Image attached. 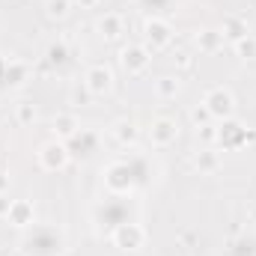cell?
Returning a JSON list of instances; mask_svg holds the SVG:
<instances>
[{"label": "cell", "instance_id": "6da1fadb", "mask_svg": "<svg viewBox=\"0 0 256 256\" xmlns=\"http://www.w3.org/2000/svg\"><path fill=\"white\" fill-rule=\"evenodd\" d=\"M24 256H60L63 254V232L54 226H36L24 238Z\"/></svg>", "mask_w": 256, "mask_h": 256}, {"label": "cell", "instance_id": "7a4b0ae2", "mask_svg": "<svg viewBox=\"0 0 256 256\" xmlns=\"http://www.w3.org/2000/svg\"><path fill=\"white\" fill-rule=\"evenodd\" d=\"M110 242H114L120 250H126V254H137V250L146 244V230H143L140 224L122 220L120 226L110 230Z\"/></svg>", "mask_w": 256, "mask_h": 256}, {"label": "cell", "instance_id": "3957f363", "mask_svg": "<svg viewBox=\"0 0 256 256\" xmlns=\"http://www.w3.org/2000/svg\"><path fill=\"white\" fill-rule=\"evenodd\" d=\"M143 39H146V48H149V51H164V48H170V42H173V27H170V21H167V18H158V15L146 18V21H143Z\"/></svg>", "mask_w": 256, "mask_h": 256}, {"label": "cell", "instance_id": "277c9868", "mask_svg": "<svg viewBox=\"0 0 256 256\" xmlns=\"http://www.w3.org/2000/svg\"><path fill=\"white\" fill-rule=\"evenodd\" d=\"M202 104L208 108V114L214 116V120H232V114H236V96L226 90V86H212L206 96H202Z\"/></svg>", "mask_w": 256, "mask_h": 256}, {"label": "cell", "instance_id": "5b68a950", "mask_svg": "<svg viewBox=\"0 0 256 256\" xmlns=\"http://www.w3.org/2000/svg\"><path fill=\"white\" fill-rule=\"evenodd\" d=\"M68 158H72V152H68V146H66L63 140H48V143H45V146H39V152H36L39 167H42V170H48V173L66 170Z\"/></svg>", "mask_w": 256, "mask_h": 256}, {"label": "cell", "instance_id": "8992f818", "mask_svg": "<svg viewBox=\"0 0 256 256\" xmlns=\"http://www.w3.org/2000/svg\"><path fill=\"white\" fill-rule=\"evenodd\" d=\"M80 84L86 86V92H90L92 98H102V96H108V92L114 90V72H110V66L96 63L84 72V80H80Z\"/></svg>", "mask_w": 256, "mask_h": 256}, {"label": "cell", "instance_id": "52a82bcc", "mask_svg": "<svg viewBox=\"0 0 256 256\" xmlns=\"http://www.w3.org/2000/svg\"><path fill=\"white\" fill-rule=\"evenodd\" d=\"M254 140H256V131H248L242 122L226 120V122H224V128H218V143H220L224 149H238V146L254 143Z\"/></svg>", "mask_w": 256, "mask_h": 256}, {"label": "cell", "instance_id": "ba28073f", "mask_svg": "<svg viewBox=\"0 0 256 256\" xmlns=\"http://www.w3.org/2000/svg\"><path fill=\"white\" fill-rule=\"evenodd\" d=\"M120 63H122V68L128 74H143L152 66V51L146 45H128L120 54Z\"/></svg>", "mask_w": 256, "mask_h": 256}, {"label": "cell", "instance_id": "9c48e42d", "mask_svg": "<svg viewBox=\"0 0 256 256\" xmlns=\"http://www.w3.org/2000/svg\"><path fill=\"white\" fill-rule=\"evenodd\" d=\"M149 140H152V146H158V149L176 143V140H179V122L170 120V116L152 120V126H149Z\"/></svg>", "mask_w": 256, "mask_h": 256}, {"label": "cell", "instance_id": "30bf717a", "mask_svg": "<svg viewBox=\"0 0 256 256\" xmlns=\"http://www.w3.org/2000/svg\"><path fill=\"white\" fill-rule=\"evenodd\" d=\"M96 30L104 42H116L122 33H126V18L120 12H104L98 21H96Z\"/></svg>", "mask_w": 256, "mask_h": 256}, {"label": "cell", "instance_id": "8fae6325", "mask_svg": "<svg viewBox=\"0 0 256 256\" xmlns=\"http://www.w3.org/2000/svg\"><path fill=\"white\" fill-rule=\"evenodd\" d=\"M194 167H196L202 176H214V173L224 167V155H220V149H214V146H202V149L194 155Z\"/></svg>", "mask_w": 256, "mask_h": 256}, {"label": "cell", "instance_id": "7c38bea8", "mask_svg": "<svg viewBox=\"0 0 256 256\" xmlns=\"http://www.w3.org/2000/svg\"><path fill=\"white\" fill-rule=\"evenodd\" d=\"M12 226H18V230H27V226H33L36 224V208H33V202L30 200H12V208H9V218H6Z\"/></svg>", "mask_w": 256, "mask_h": 256}, {"label": "cell", "instance_id": "4fadbf2b", "mask_svg": "<svg viewBox=\"0 0 256 256\" xmlns=\"http://www.w3.org/2000/svg\"><path fill=\"white\" fill-rule=\"evenodd\" d=\"M66 146H68V152H74V155H80V158H90V155L98 149V134L90 131V128H80Z\"/></svg>", "mask_w": 256, "mask_h": 256}, {"label": "cell", "instance_id": "5bb4252c", "mask_svg": "<svg viewBox=\"0 0 256 256\" xmlns=\"http://www.w3.org/2000/svg\"><path fill=\"white\" fill-rule=\"evenodd\" d=\"M51 131H54V140L68 143V140L80 131V122H78V116H74V114H57V116L51 120Z\"/></svg>", "mask_w": 256, "mask_h": 256}, {"label": "cell", "instance_id": "9a60e30c", "mask_svg": "<svg viewBox=\"0 0 256 256\" xmlns=\"http://www.w3.org/2000/svg\"><path fill=\"white\" fill-rule=\"evenodd\" d=\"M194 45H196L202 54H218V51L224 48V36H220V30L202 27V30H196V36H194Z\"/></svg>", "mask_w": 256, "mask_h": 256}, {"label": "cell", "instance_id": "2e32d148", "mask_svg": "<svg viewBox=\"0 0 256 256\" xmlns=\"http://www.w3.org/2000/svg\"><path fill=\"white\" fill-rule=\"evenodd\" d=\"M220 36H224V42H238V39H244L248 36V21L244 18H238V15H226L224 18V24H220Z\"/></svg>", "mask_w": 256, "mask_h": 256}, {"label": "cell", "instance_id": "e0dca14e", "mask_svg": "<svg viewBox=\"0 0 256 256\" xmlns=\"http://www.w3.org/2000/svg\"><path fill=\"white\" fill-rule=\"evenodd\" d=\"M30 78V66L21 63V60H9L6 72H3V86H24V80Z\"/></svg>", "mask_w": 256, "mask_h": 256}, {"label": "cell", "instance_id": "ac0fdd59", "mask_svg": "<svg viewBox=\"0 0 256 256\" xmlns=\"http://www.w3.org/2000/svg\"><path fill=\"white\" fill-rule=\"evenodd\" d=\"M179 92H182V80H179V74H161V78L155 80V96H158V98L170 102V98H176Z\"/></svg>", "mask_w": 256, "mask_h": 256}, {"label": "cell", "instance_id": "d6986e66", "mask_svg": "<svg viewBox=\"0 0 256 256\" xmlns=\"http://www.w3.org/2000/svg\"><path fill=\"white\" fill-rule=\"evenodd\" d=\"M110 131H114V137H116L122 146H134V143H137V137H140V128H137L134 120H116Z\"/></svg>", "mask_w": 256, "mask_h": 256}, {"label": "cell", "instance_id": "ffe728a7", "mask_svg": "<svg viewBox=\"0 0 256 256\" xmlns=\"http://www.w3.org/2000/svg\"><path fill=\"white\" fill-rule=\"evenodd\" d=\"M45 63L51 66V68H63L68 63V45H66V39H57V42H51L45 48Z\"/></svg>", "mask_w": 256, "mask_h": 256}, {"label": "cell", "instance_id": "44dd1931", "mask_svg": "<svg viewBox=\"0 0 256 256\" xmlns=\"http://www.w3.org/2000/svg\"><path fill=\"white\" fill-rule=\"evenodd\" d=\"M68 9H72V0H45V15H48L51 21L68 18Z\"/></svg>", "mask_w": 256, "mask_h": 256}, {"label": "cell", "instance_id": "7402d4cb", "mask_svg": "<svg viewBox=\"0 0 256 256\" xmlns=\"http://www.w3.org/2000/svg\"><path fill=\"white\" fill-rule=\"evenodd\" d=\"M232 51H236V57H242V60H254L256 57V36L254 33H248L244 39L232 42Z\"/></svg>", "mask_w": 256, "mask_h": 256}, {"label": "cell", "instance_id": "603a6c76", "mask_svg": "<svg viewBox=\"0 0 256 256\" xmlns=\"http://www.w3.org/2000/svg\"><path fill=\"white\" fill-rule=\"evenodd\" d=\"M15 120H18L21 126L36 122V104H33V102H21V104L15 108Z\"/></svg>", "mask_w": 256, "mask_h": 256}, {"label": "cell", "instance_id": "cb8c5ba5", "mask_svg": "<svg viewBox=\"0 0 256 256\" xmlns=\"http://www.w3.org/2000/svg\"><path fill=\"white\" fill-rule=\"evenodd\" d=\"M191 122H194V128H206L214 122V116L208 114L206 104H196V108H191Z\"/></svg>", "mask_w": 256, "mask_h": 256}, {"label": "cell", "instance_id": "d4e9b609", "mask_svg": "<svg viewBox=\"0 0 256 256\" xmlns=\"http://www.w3.org/2000/svg\"><path fill=\"white\" fill-rule=\"evenodd\" d=\"M173 63L179 66V68H191V66H194V54H188V51H176Z\"/></svg>", "mask_w": 256, "mask_h": 256}, {"label": "cell", "instance_id": "484cf974", "mask_svg": "<svg viewBox=\"0 0 256 256\" xmlns=\"http://www.w3.org/2000/svg\"><path fill=\"white\" fill-rule=\"evenodd\" d=\"M196 134H200V137H202V140H206V143H214V140H218V128H214V126L196 128Z\"/></svg>", "mask_w": 256, "mask_h": 256}, {"label": "cell", "instance_id": "4316f807", "mask_svg": "<svg viewBox=\"0 0 256 256\" xmlns=\"http://www.w3.org/2000/svg\"><path fill=\"white\" fill-rule=\"evenodd\" d=\"M86 98H92V96L86 92L84 84H80V90H72V102H74V104H86Z\"/></svg>", "mask_w": 256, "mask_h": 256}, {"label": "cell", "instance_id": "83f0119b", "mask_svg": "<svg viewBox=\"0 0 256 256\" xmlns=\"http://www.w3.org/2000/svg\"><path fill=\"white\" fill-rule=\"evenodd\" d=\"M9 208H12L9 194H0V220H6V218H9Z\"/></svg>", "mask_w": 256, "mask_h": 256}, {"label": "cell", "instance_id": "f1b7e54d", "mask_svg": "<svg viewBox=\"0 0 256 256\" xmlns=\"http://www.w3.org/2000/svg\"><path fill=\"white\" fill-rule=\"evenodd\" d=\"M72 3H80L84 9H96V6H102V0H72Z\"/></svg>", "mask_w": 256, "mask_h": 256}, {"label": "cell", "instance_id": "f546056e", "mask_svg": "<svg viewBox=\"0 0 256 256\" xmlns=\"http://www.w3.org/2000/svg\"><path fill=\"white\" fill-rule=\"evenodd\" d=\"M0 194H9V176L0 173Z\"/></svg>", "mask_w": 256, "mask_h": 256}, {"label": "cell", "instance_id": "4dcf8cb0", "mask_svg": "<svg viewBox=\"0 0 256 256\" xmlns=\"http://www.w3.org/2000/svg\"><path fill=\"white\" fill-rule=\"evenodd\" d=\"M6 63H9V57H0V80H3V72H6Z\"/></svg>", "mask_w": 256, "mask_h": 256}]
</instances>
